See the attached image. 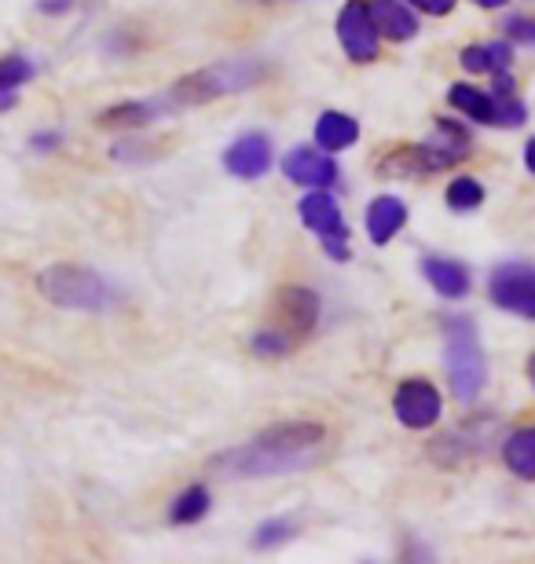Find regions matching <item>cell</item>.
<instances>
[{
  "label": "cell",
  "instance_id": "cell-1",
  "mask_svg": "<svg viewBox=\"0 0 535 564\" xmlns=\"http://www.w3.org/2000/svg\"><path fill=\"white\" fill-rule=\"evenodd\" d=\"M327 447V429L315 422H282L271 425L254 440L238 444L224 455H216L210 466L216 477L227 480H265V477H287V473L309 469Z\"/></svg>",
  "mask_w": 535,
  "mask_h": 564
},
{
  "label": "cell",
  "instance_id": "cell-2",
  "mask_svg": "<svg viewBox=\"0 0 535 564\" xmlns=\"http://www.w3.org/2000/svg\"><path fill=\"white\" fill-rule=\"evenodd\" d=\"M38 290L60 308L74 312H110L121 304V293L110 282L82 264H52L38 275Z\"/></svg>",
  "mask_w": 535,
  "mask_h": 564
},
{
  "label": "cell",
  "instance_id": "cell-3",
  "mask_svg": "<svg viewBox=\"0 0 535 564\" xmlns=\"http://www.w3.org/2000/svg\"><path fill=\"white\" fill-rule=\"evenodd\" d=\"M443 348H448V381H451L454 400L473 403L488 381V359H484L473 319L448 315V319H443Z\"/></svg>",
  "mask_w": 535,
  "mask_h": 564
},
{
  "label": "cell",
  "instance_id": "cell-4",
  "mask_svg": "<svg viewBox=\"0 0 535 564\" xmlns=\"http://www.w3.org/2000/svg\"><path fill=\"white\" fill-rule=\"evenodd\" d=\"M265 70L257 63H216L206 66V70H195L188 74L184 82H176L169 93L162 96V104L173 110V107H199V104H210V99H221V96H232V93H243V88L257 85Z\"/></svg>",
  "mask_w": 535,
  "mask_h": 564
},
{
  "label": "cell",
  "instance_id": "cell-5",
  "mask_svg": "<svg viewBox=\"0 0 535 564\" xmlns=\"http://www.w3.org/2000/svg\"><path fill=\"white\" fill-rule=\"evenodd\" d=\"M451 107H459L466 118L481 121V126H510L517 129L528 118V110L514 96H488L473 85H451Z\"/></svg>",
  "mask_w": 535,
  "mask_h": 564
},
{
  "label": "cell",
  "instance_id": "cell-6",
  "mask_svg": "<svg viewBox=\"0 0 535 564\" xmlns=\"http://www.w3.org/2000/svg\"><path fill=\"white\" fill-rule=\"evenodd\" d=\"M298 213L304 220V228H312L315 235L323 239V250L334 257V261H345L349 250H345V239H349V228L341 220V209L338 202L327 195V191H312L298 202Z\"/></svg>",
  "mask_w": 535,
  "mask_h": 564
},
{
  "label": "cell",
  "instance_id": "cell-7",
  "mask_svg": "<svg viewBox=\"0 0 535 564\" xmlns=\"http://www.w3.org/2000/svg\"><path fill=\"white\" fill-rule=\"evenodd\" d=\"M338 41L352 63H374L382 48V33L374 26L371 11L363 0H349L338 15Z\"/></svg>",
  "mask_w": 535,
  "mask_h": 564
},
{
  "label": "cell",
  "instance_id": "cell-8",
  "mask_svg": "<svg viewBox=\"0 0 535 564\" xmlns=\"http://www.w3.org/2000/svg\"><path fill=\"white\" fill-rule=\"evenodd\" d=\"M488 293H492V301L499 308L535 319V268H528V264L495 268L492 282H488Z\"/></svg>",
  "mask_w": 535,
  "mask_h": 564
},
{
  "label": "cell",
  "instance_id": "cell-9",
  "mask_svg": "<svg viewBox=\"0 0 535 564\" xmlns=\"http://www.w3.org/2000/svg\"><path fill=\"white\" fill-rule=\"evenodd\" d=\"M393 411L407 429H429L432 422L440 419V392L422 378L404 381V386L396 389V397H393Z\"/></svg>",
  "mask_w": 535,
  "mask_h": 564
},
{
  "label": "cell",
  "instance_id": "cell-10",
  "mask_svg": "<svg viewBox=\"0 0 535 564\" xmlns=\"http://www.w3.org/2000/svg\"><path fill=\"white\" fill-rule=\"evenodd\" d=\"M282 176L301 187H334L341 173L330 154L312 151V147H293V151L282 158Z\"/></svg>",
  "mask_w": 535,
  "mask_h": 564
},
{
  "label": "cell",
  "instance_id": "cell-11",
  "mask_svg": "<svg viewBox=\"0 0 535 564\" xmlns=\"http://www.w3.org/2000/svg\"><path fill=\"white\" fill-rule=\"evenodd\" d=\"M279 315L287 326H271L276 334H282L287 341L293 345L298 337H304L320 319V297L312 290H301V286H287L279 293Z\"/></svg>",
  "mask_w": 535,
  "mask_h": 564
},
{
  "label": "cell",
  "instance_id": "cell-12",
  "mask_svg": "<svg viewBox=\"0 0 535 564\" xmlns=\"http://www.w3.org/2000/svg\"><path fill=\"white\" fill-rule=\"evenodd\" d=\"M224 169L238 180H260L271 169V140L260 137V132L235 140L224 151Z\"/></svg>",
  "mask_w": 535,
  "mask_h": 564
},
{
  "label": "cell",
  "instance_id": "cell-13",
  "mask_svg": "<svg viewBox=\"0 0 535 564\" xmlns=\"http://www.w3.org/2000/svg\"><path fill=\"white\" fill-rule=\"evenodd\" d=\"M367 11H371V19H374V26H378L382 37L411 41L418 33L415 11L407 4H400V0H367Z\"/></svg>",
  "mask_w": 535,
  "mask_h": 564
},
{
  "label": "cell",
  "instance_id": "cell-14",
  "mask_svg": "<svg viewBox=\"0 0 535 564\" xmlns=\"http://www.w3.org/2000/svg\"><path fill=\"white\" fill-rule=\"evenodd\" d=\"M422 275L429 279V286L437 290L440 297H451V301H459L473 290V279L466 272V264L448 261V257H426Z\"/></svg>",
  "mask_w": 535,
  "mask_h": 564
},
{
  "label": "cell",
  "instance_id": "cell-15",
  "mask_svg": "<svg viewBox=\"0 0 535 564\" xmlns=\"http://www.w3.org/2000/svg\"><path fill=\"white\" fill-rule=\"evenodd\" d=\"M404 224H407V206H404L400 198L382 195V198L371 202V209H367V235H371V242L385 246L396 231L404 228Z\"/></svg>",
  "mask_w": 535,
  "mask_h": 564
},
{
  "label": "cell",
  "instance_id": "cell-16",
  "mask_svg": "<svg viewBox=\"0 0 535 564\" xmlns=\"http://www.w3.org/2000/svg\"><path fill=\"white\" fill-rule=\"evenodd\" d=\"M360 140V121L349 118V115H338V110H327L315 121V143L323 147V151H345L349 143Z\"/></svg>",
  "mask_w": 535,
  "mask_h": 564
},
{
  "label": "cell",
  "instance_id": "cell-17",
  "mask_svg": "<svg viewBox=\"0 0 535 564\" xmlns=\"http://www.w3.org/2000/svg\"><path fill=\"white\" fill-rule=\"evenodd\" d=\"M33 77V63L26 55H4L0 59V115L19 104V88Z\"/></svg>",
  "mask_w": 535,
  "mask_h": 564
},
{
  "label": "cell",
  "instance_id": "cell-18",
  "mask_svg": "<svg viewBox=\"0 0 535 564\" xmlns=\"http://www.w3.org/2000/svg\"><path fill=\"white\" fill-rule=\"evenodd\" d=\"M503 458H506L510 473H517L521 480H535V425L510 433Z\"/></svg>",
  "mask_w": 535,
  "mask_h": 564
},
{
  "label": "cell",
  "instance_id": "cell-19",
  "mask_svg": "<svg viewBox=\"0 0 535 564\" xmlns=\"http://www.w3.org/2000/svg\"><path fill=\"white\" fill-rule=\"evenodd\" d=\"M510 59H514V48L503 41L495 44H473V48H462V66L470 74H484V70H506Z\"/></svg>",
  "mask_w": 535,
  "mask_h": 564
},
{
  "label": "cell",
  "instance_id": "cell-20",
  "mask_svg": "<svg viewBox=\"0 0 535 564\" xmlns=\"http://www.w3.org/2000/svg\"><path fill=\"white\" fill-rule=\"evenodd\" d=\"M210 513V491L206 488H188L184 495H180V499L173 502V524H195V521H202V517Z\"/></svg>",
  "mask_w": 535,
  "mask_h": 564
},
{
  "label": "cell",
  "instance_id": "cell-21",
  "mask_svg": "<svg viewBox=\"0 0 535 564\" xmlns=\"http://www.w3.org/2000/svg\"><path fill=\"white\" fill-rule=\"evenodd\" d=\"M484 202V187H481V180H473V176H459V180H451L448 184V206L454 213H470L477 209Z\"/></svg>",
  "mask_w": 535,
  "mask_h": 564
},
{
  "label": "cell",
  "instance_id": "cell-22",
  "mask_svg": "<svg viewBox=\"0 0 535 564\" xmlns=\"http://www.w3.org/2000/svg\"><path fill=\"white\" fill-rule=\"evenodd\" d=\"M290 521H268V524H260L257 528V535H254V546L257 550H271V546H279V543H287L290 539Z\"/></svg>",
  "mask_w": 535,
  "mask_h": 564
},
{
  "label": "cell",
  "instance_id": "cell-23",
  "mask_svg": "<svg viewBox=\"0 0 535 564\" xmlns=\"http://www.w3.org/2000/svg\"><path fill=\"white\" fill-rule=\"evenodd\" d=\"M506 33L514 41H521V44H535V19H521V15H514L506 22Z\"/></svg>",
  "mask_w": 535,
  "mask_h": 564
},
{
  "label": "cell",
  "instance_id": "cell-24",
  "mask_svg": "<svg viewBox=\"0 0 535 564\" xmlns=\"http://www.w3.org/2000/svg\"><path fill=\"white\" fill-rule=\"evenodd\" d=\"M407 4L422 8L426 15H451L454 11V0H407Z\"/></svg>",
  "mask_w": 535,
  "mask_h": 564
},
{
  "label": "cell",
  "instance_id": "cell-25",
  "mask_svg": "<svg viewBox=\"0 0 535 564\" xmlns=\"http://www.w3.org/2000/svg\"><path fill=\"white\" fill-rule=\"evenodd\" d=\"M495 96H514V77L499 70V77H495Z\"/></svg>",
  "mask_w": 535,
  "mask_h": 564
},
{
  "label": "cell",
  "instance_id": "cell-26",
  "mask_svg": "<svg viewBox=\"0 0 535 564\" xmlns=\"http://www.w3.org/2000/svg\"><path fill=\"white\" fill-rule=\"evenodd\" d=\"M525 165H528V173H535V140H528L525 147Z\"/></svg>",
  "mask_w": 535,
  "mask_h": 564
},
{
  "label": "cell",
  "instance_id": "cell-27",
  "mask_svg": "<svg viewBox=\"0 0 535 564\" xmlns=\"http://www.w3.org/2000/svg\"><path fill=\"white\" fill-rule=\"evenodd\" d=\"M477 4H481V8H503L506 0H477Z\"/></svg>",
  "mask_w": 535,
  "mask_h": 564
},
{
  "label": "cell",
  "instance_id": "cell-28",
  "mask_svg": "<svg viewBox=\"0 0 535 564\" xmlns=\"http://www.w3.org/2000/svg\"><path fill=\"white\" fill-rule=\"evenodd\" d=\"M528 378H532V386H535V352L528 356Z\"/></svg>",
  "mask_w": 535,
  "mask_h": 564
}]
</instances>
